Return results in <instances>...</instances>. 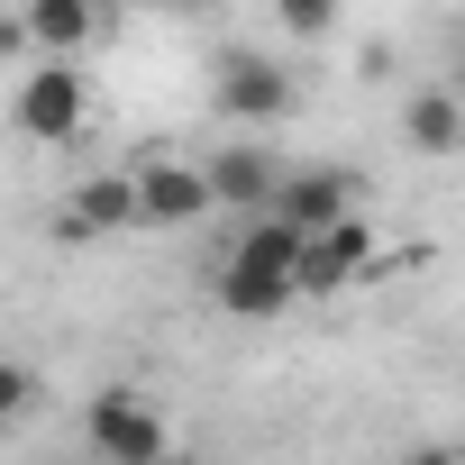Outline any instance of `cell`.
I'll list each match as a JSON object with an SVG mask.
<instances>
[{
    "label": "cell",
    "mask_w": 465,
    "mask_h": 465,
    "mask_svg": "<svg viewBox=\"0 0 465 465\" xmlns=\"http://www.w3.org/2000/svg\"><path fill=\"white\" fill-rule=\"evenodd\" d=\"M83 119H92V92H83L74 64H28V74H19V92H10V128H19V137H37V146H74Z\"/></svg>",
    "instance_id": "277c9868"
},
{
    "label": "cell",
    "mask_w": 465,
    "mask_h": 465,
    "mask_svg": "<svg viewBox=\"0 0 465 465\" xmlns=\"http://www.w3.org/2000/svg\"><path fill=\"white\" fill-rule=\"evenodd\" d=\"M265 219L302 228V238H320V228H347V219H365V173H347V164H292Z\"/></svg>",
    "instance_id": "8992f818"
},
{
    "label": "cell",
    "mask_w": 465,
    "mask_h": 465,
    "mask_svg": "<svg viewBox=\"0 0 465 465\" xmlns=\"http://www.w3.org/2000/svg\"><path fill=\"white\" fill-rule=\"evenodd\" d=\"M274 28H283V37H302V46H320V37H338V10H320V0H283Z\"/></svg>",
    "instance_id": "4fadbf2b"
},
{
    "label": "cell",
    "mask_w": 465,
    "mask_h": 465,
    "mask_svg": "<svg viewBox=\"0 0 465 465\" xmlns=\"http://www.w3.org/2000/svg\"><path fill=\"white\" fill-rule=\"evenodd\" d=\"M401 146L411 155H465V101L447 92V83H411L401 92Z\"/></svg>",
    "instance_id": "30bf717a"
},
{
    "label": "cell",
    "mask_w": 465,
    "mask_h": 465,
    "mask_svg": "<svg viewBox=\"0 0 465 465\" xmlns=\"http://www.w3.org/2000/svg\"><path fill=\"white\" fill-rule=\"evenodd\" d=\"M83 438H92V465H173V420L137 383H101L83 411Z\"/></svg>",
    "instance_id": "3957f363"
},
{
    "label": "cell",
    "mask_w": 465,
    "mask_h": 465,
    "mask_svg": "<svg viewBox=\"0 0 465 465\" xmlns=\"http://www.w3.org/2000/svg\"><path fill=\"white\" fill-rule=\"evenodd\" d=\"M201 173H210V201H219L228 219H265L292 164H283L265 137H247V146H210V155H201Z\"/></svg>",
    "instance_id": "ba28073f"
},
{
    "label": "cell",
    "mask_w": 465,
    "mask_h": 465,
    "mask_svg": "<svg viewBox=\"0 0 465 465\" xmlns=\"http://www.w3.org/2000/svg\"><path fill=\"white\" fill-rule=\"evenodd\" d=\"M401 465H456V447H420V456H401Z\"/></svg>",
    "instance_id": "5bb4252c"
},
{
    "label": "cell",
    "mask_w": 465,
    "mask_h": 465,
    "mask_svg": "<svg viewBox=\"0 0 465 465\" xmlns=\"http://www.w3.org/2000/svg\"><path fill=\"white\" fill-rule=\"evenodd\" d=\"M128 173H137V228H201L219 210L210 201V173L192 155H173V146H146Z\"/></svg>",
    "instance_id": "5b68a950"
},
{
    "label": "cell",
    "mask_w": 465,
    "mask_h": 465,
    "mask_svg": "<svg viewBox=\"0 0 465 465\" xmlns=\"http://www.w3.org/2000/svg\"><path fill=\"white\" fill-rule=\"evenodd\" d=\"M210 302L228 320H283L302 302V228L283 219H247L238 238H228L219 274H210Z\"/></svg>",
    "instance_id": "6da1fadb"
},
{
    "label": "cell",
    "mask_w": 465,
    "mask_h": 465,
    "mask_svg": "<svg viewBox=\"0 0 465 465\" xmlns=\"http://www.w3.org/2000/svg\"><path fill=\"white\" fill-rule=\"evenodd\" d=\"M383 274V238L374 219H347V228H320V238H302V302H338L356 283Z\"/></svg>",
    "instance_id": "52a82bcc"
},
{
    "label": "cell",
    "mask_w": 465,
    "mask_h": 465,
    "mask_svg": "<svg viewBox=\"0 0 465 465\" xmlns=\"http://www.w3.org/2000/svg\"><path fill=\"white\" fill-rule=\"evenodd\" d=\"M28 411H37V365L0 356V429H10V420H28Z\"/></svg>",
    "instance_id": "7c38bea8"
},
{
    "label": "cell",
    "mask_w": 465,
    "mask_h": 465,
    "mask_svg": "<svg viewBox=\"0 0 465 465\" xmlns=\"http://www.w3.org/2000/svg\"><path fill=\"white\" fill-rule=\"evenodd\" d=\"M119 228H137V173H128V164H101V173H83V183L55 201V238H64V247L119 238Z\"/></svg>",
    "instance_id": "9c48e42d"
},
{
    "label": "cell",
    "mask_w": 465,
    "mask_h": 465,
    "mask_svg": "<svg viewBox=\"0 0 465 465\" xmlns=\"http://www.w3.org/2000/svg\"><path fill=\"white\" fill-rule=\"evenodd\" d=\"M19 28H28L37 64H74V55L101 37V10H83V0H28V10H19Z\"/></svg>",
    "instance_id": "8fae6325"
},
{
    "label": "cell",
    "mask_w": 465,
    "mask_h": 465,
    "mask_svg": "<svg viewBox=\"0 0 465 465\" xmlns=\"http://www.w3.org/2000/svg\"><path fill=\"white\" fill-rule=\"evenodd\" d=\"M292 101H302V83H292L265 46H219V55H210V110H219L228 128L265 137V128L292 119Z\"/></svg>",
    "instance_id": "7a4b0ae2"
},
{
    "label": "cell",
    "mask_w": 465,
    "mask_h": 465,
    "mask_svg": "<svg viewBox=\"0 0 465 465\" xmlns=\"http://www.w3.org/2000/svg\"><path fill=\"white\" fill-rule=\"evenodd\" d=\"M456 465H465V456H456Z\"/></svg>",
    "instance_id": "9a60e30c"
}]
</instances>
